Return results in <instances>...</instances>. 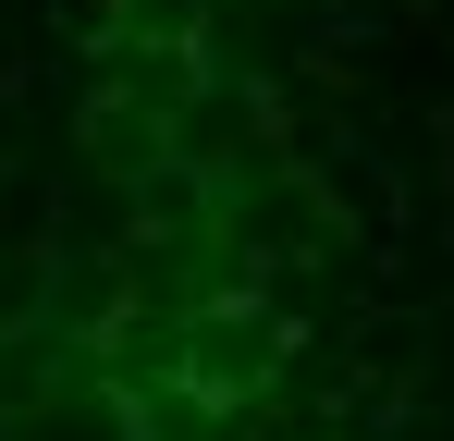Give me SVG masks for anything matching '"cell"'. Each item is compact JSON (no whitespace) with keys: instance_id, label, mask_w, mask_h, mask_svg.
<instances>
[{"instance_id":"6da1fadb","label":"cell","mask_w":454,"mask_h":441,"mask_svg":"<svg viewBox=\"0 0 454 441\" xmlns=\"http://www.w3.org/2000/svg\"><path fill=\"white\" fill-rule=\"evenodd\" d=\"M270 356H283L270 319H246V306H197L184 344H172V380H184L197 405H246V392L270 380Z\"/></svg>"},{"instance_id":"7a4b0ae2","label":"cell","mask_w":454,"mask_h":441,"mask_svg":"<svg viewBox=\"0 0 454 441\" xmlns=\"http://www.w3.org/2000/svg\"><path fill=\"white\" fill-rule=\"evenodd\" d=\"M123 306H136V258H50V306H37V331H62V344H111V331H136Z\"/></svg>"},{"instance_id":"3957f363","label":"cell","mask_w":454,"mask_h":441,"mask_svg":"<svg viewBox=\"0 0 454 441\" xmlns=\"http://www.w3.org/2000/svg\"><path fill=\"white\" fill-rule=\"evenodd\" d=\"M197 12L209 0H111V37L123 50H197Z\"/></svg>"}]
</instances>
